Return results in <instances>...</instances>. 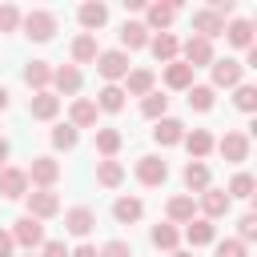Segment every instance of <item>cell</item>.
I'll return each instance as SVG.
<instances>
[{"mask_svg":"<svg viewBox=\"0 0 257 257\" xmlns=\"http://www.w3.org/2000/svg\"><path fill=\"white\" fill-rule=\"evenodd\" d=\"M24 205H28V217H36V221H48V217L60 213V197L52 189H28L24 193Z\"/></svg>","mask_w":257,"mask_h":257,"instance_id":"7","label":"cell"},{"mask_svg":"<svg viewBox=\"0 0 257 257\" xmlns=\"http://www.w3.org/2000/svg\"><path fill=\"white\" fill-rule=\"evenodd\" d=\"M48 141H52V149H56V153H72V149H76V141H80V133H76L72 124H52Z\"/></svg>","mask_w":257,"mask_h":257,"instance_id":"36","label":"cell"},{"mask_svg":"<svg viewBox=\"0 0 257 257\" xmlns=\"http://www.w3.org/2000/svg\"><path fill=\"white\" fill-rule=\"evenodd\" d=\"M20 28H24V36H28V40L44 44V40H52V36H56V16H52L48 8H32V12H24V16H20Z\"/></svg>","mask_w":257,"mask_h":257,"instance_id":"1","label":"cell"},{"mask_svg":"<svg viewBox=\"0 0 257 257\" xmlns=\"http://www.w3.org/2000/svg\"><path fill=\"white\" fill-rule=\"evenodd\" d=\"M213 149L225 157V165H241V161H249V137H245V133H237V128H229Z\"/></svg>","mask_w":257,"mask_h":257,"instance_id":"9","label":"cell"},{"mask_svg":"<svg viewBox=\"0 0 257 257\" xmlns=\"http://www.w3.org/2000/svg\"><path fill=\"white\" fill-rule=\"evenodd\" d=\"M68 56H72V64H76V68H80V64H96V56H100V44H96V36L80 32V36L72 40Z\"/></svg>","mask_w":257,"mask_h":257,"instance_id":"25","label":"cell"},{"mask_svg":"<svg viewBox=\"0 0 257 257\" xmlns=\"http://www.w3.org/2000/svg\"><path fill=\"white\" fill-rule=\"evenodd\" d=\"M40 257H68V245L64 241H44L40 245Z\"/></svg>","mask_w":257,"mask_h":257,"instance_id":"45","label":"cell"},{"mask_svg":"<svg viewBox=\"0 0 257 257\" xmlns=\"http://www.w3.org/2000/svg\"><path fill=\"white\" fill-rule=\"evenodd\" d=\"M24 84H28L32 92H44V88L52 84V64H48V60H28V64H24Z\"/></svg>","mask_w":257,"mask_h":257,"instance_id":"29","label":"cell"},{"mask_svg":"<svg viewBox=\"0 0 257 257\" xmlns=\"http://www.w3.org/2000/svg\"><path fill=\"white\" fill-rule=\"evenodd\" d=\"M149 52H153L161 64H173L177 52H181V40H177L173 32H157V36H149Z\"/></svg>","mask_w":257,"mask_h":257,"instance_id":"24","label":"cell"},{"mask_svg":"<svg viewBox=\"0 0 257 257\" xmlns=\"http://www.w3.org/2000/svg\"><path fill=\"white\" fill-rule=\"evenodd\" d=\"M233 48H253L257 40H253V20H245V16H237V20H229L225 24V32H221Z\"/></svg>","mask_w":257,"mask_h":257,"instance_id":"23","label":"cell"},{"mask_svg":"<svg viewBox=\"0 0 257 257\" xmlns=\"http://www.w3.org/2000/svg\"><path fill=\"white\" fill-rule=\"evenodd\" d=\"M24 257H36V253H24Z\"/></svg>","mask_w":257,"mask_h":257,"instance_id":"51","label":"cell"},{"mask_svg":"<svg viewBox=\"0 0 257 257\" xmlns=\"http://www.w3.org/2000/svg\"><path fill=\"white\" fill-rule=\"evenodd\" d=\"M181 177H185V189H189V197H193V193H205V189L213 185V177H209V165H205V161H189Z\"/></svg>","mask_w":257,"mask_h":257,"instance_id":"31","label":"cell"},{"mask_svg":"<svg viewBox=\"0 0 257 257\" xmlns=\"http://www.w3.org/2000/svg\"><path fill=\"white\" fill-rule=\"evenodd\" d=\"M217 257H249V245H241L237 237H225L217 241Z\"/></svg>","mask_w":257,"mask_h":257,"instance_id":"43","label":"cell"},{"mask_svg":"<svg viewBox=\"0 0 257 257\" xmlns=\"http://www.w3.org/2000/svg\"><path fill=\"white\" fill-rule=\"evenodd\" d=\"M28 189H32V185H28V173H24V169H16V165H4V169H0V197H4V201H24Z\"/></svg>","mask_w":257,"mask_h":257,"instance_id":"10","label":"cell"},{"mask_svg":"<svg viewBox=\"0 0 257 257\" xmlns=\"http://www.w3.org/2000/svg\"><path fill=\"white\" fill-rule=\"evenodd\" d=\"M193 217H197V201H193L189 193H177V197L165 201V221H169V225H189Z\"/></svg>","mask_w":257,"mask_h":257,"instance_id":"13","label":"cell"},{"mask_svg":"<svg viewBox=\"0 0 257 257\" xmlns=\"http://www.w3.org/2000/svg\"><path fill=\"white\" fill-rule=\"evenodd\" d=\"M169 257H193V253H189V249H173Z\"/></svg>","mask_w":257,"mask_h":257,"instance_id":"50","label":"cell"},{"mask_svg":"<svg viewBox=\"0 0 257 257\" xmlns=\"http://www.w3.org/2000/svg\"><path fill=\"white\" fill-rule=\"evenodd\" d=\"M185 241H189L193 249L213 245V241H217V225H213V221H205V217H193V221L185 225Z\"/></svg>","mask_w":257,"mask_h":257,"instance_id":"27","label":"cell"},{"mask_svg":"<svg viewBox=\"0 0 257 257\" xmlns=\"http://www.w3.org/2000/svg\"><path fill=\"white\" fill-rule=\"evenodd\" d=\"M141 116H149V120H161V116H169V96H161V92H149V96H141Z\"/></svg>","mask_w":257,"mask_h":257,"instance_id":"38","label":"cell"},{"mask_svg":"<svg viewBox=\"0 0 257 257\" xmlns=\"http://www.w3.org/2000/svg\"><path fill=\"white\" fill-rule=\"evenodd\" d=\"M80 80H84V76H80L76 64H56V68H52V88H56L60 96H76V92H80Z\"/></svg>","mask_w":257,"mask_h":257,"instance_id":"18","label":"cell"},{"mask_svg":"<svg viewBox=\"0 0 257 257\" xmlns=\"http://www.w3.org/2000/svg\"><path fill=\"white\" fill-rule=\"evenodd\" d=\"M128 52H120V48H104L100 56H96V72L104 76V84H120L124 76H128Z\"/></svg>","mask_w":257,"mask_h":257,"instance_id":"3","label":"cell"},{"mask_svg":"<svg viewBox=\"0 0 257 257\" xmlns=\"http://www.w3.org/2000/svg\"><path fill=\"white\" fill-rule=\"evenodd\" d=\"M221 32H225V20H221L213 8H197V12H193V36L213 40V36H221Z\"/></svg>","mask_w":257,"mask_h":257,"instance_id":"22","label":"cell"},{"mask_svg":"<svg viewBox=\"0 0 257 257\" xmlns=\"http://www.w3.org/2000/svg\"><path fill=\"white\" fill-rule=\"evenodd\" d=\"M185 149H189V161H205L209 153H213V133L209 128H185V141H181Z\"/></svg>","mask_w":257,"mask_h":257,"instance_id":"20","label":"cell"},{"mask_svg":"<svg viewBox=\"0 0 257 257\" xmlns=\"http://www.w3.org/2000/svg\"><path fill=\"white\" fill-rule=\"evenodd\" d=\"M8 233H12L16 249H28V253H32V249H40V245L48 241V237H44V221H36V217H28V213H24V217H16Z\"/></svg>","mask_w":257,"mask_h":257,"instance_id":"2","label":"cell"},{"mask_svg":"<svg viewBox=\"0 0 257 257\" xmlns=\"http://www.w3.org/2000/svg\"><path fill=\"white\" fill-rule=\"evenodd\" d=\"M177 60H185L193 72H197V68H209V64L217 60V56H213V40H205V36H189V40L181 44Z\"/></svg>","mask_w":257,"mask_h":257,"instance_id":"5","label":"cell"},{"mask_svg":"<svg viewBox=\"0 0 257 257\" xmlns=\"http://www.w3.org/2000/svg\"><path fill=\"white\" fill-rule=\"evenodd\" d=\"M149 241H153L157 249L173 253V249H181V229H177V225H169V221H157V225L149 229Z\"/></svg>","mask_w":257,"mask_h":257,"instance_id":"32","label":"cell"},{"mask_svg":"<svg viewBox=\"0 0 257 257\" xmlns=\"http://www.w3.org/2000/svg\"><path fill=\"white\" fill-rule=\"evenodd\" d=\"M213 104H217V92H213L209 84H193V88H189V108H193V112H209Z\"/></svg>","mask_w":257,"mask_h":257,"instance_id":"37","label":"cell"},{"mask_svg":"<svg viewBox=\"0 0 257 257\" xmlns=\"http://www.w3.org/2000/svg\"><path fill=\"white\" fill-rule=\"evenodd\" d=\"M137 48H149V28L141 20H124V28H120V52H137Z\"/></svg>","mask_w":257,"mask_h":257,"instance_id":"28","label":"cell"},{"mask_svg":"<svg viewBox=\"0 0 257 257\" xmlns=\"http://www.w3.org/2000/svg\"><path fill=\"white\" fill-rule=\"evenodd\" d=\"M213 68V92L217 88H237V84H245V68H241V60H233V56H225V60H213L209 64Z\"/></svg>","mask_w":257,"mask_h":257,"instance_id":"8","label":"cell"},{"mask_svg":"<svg viewBox=\"0 0 257 257\" xmlns=\"http://www.w3.org/2000/svg\"><path fill=\"white\" fill-rule=\"evenodd\" d=\"M0 257H16V241L8 229H0Z\"/></svg>","mask_w":257,"mask_h":257,"instance_id":"46","label":"cell"},{"mask_svg":"<svg viewBox=\"0 0 257 257\" xmlns=\"http://www.w3.org/2000/svg\"><path fill=\"white\" fill-rule=\"evenodd\" d=\"M197 209H201L205 221H217V217H225V213L233 209V201H229L225 189H213V185H209V189L201 193V205H197Z\"/></svg>","mask_w":257,"mask_h":257,"instance_id":"12","label":"cell"},{"mask_svg":"<svg viewBox=\"0 0 257 257\" xmlns=\"http://www.w3.org/2000/svg\"><path fill=\"white\" fill-rule=\"evenodd\" d=\"M92 104H96L100 112H120V108H124V88H120V84H104Z\"/></svg>","mask_w":257,"mask_h":257,"instance_id":"34","label":"cell"},{"mask_svg":"<svg viewBox=\"0 0 257 257\" xmlns=\"http://www.w3.org/2000/svg\"><path fill=\"white\" fill-rule=\"evenodd\" d=\"M76 20H80V28H84L88 36H96V28H104V24H108V4L88 0V4H80V8H76Z\"/></svg>","mask_w":257,"mask_h":257,"instance_id":"14","label":"cell"},{"mask_svg":"<svg viewBox=\"0 0 257 257\" xmlns=\"http://www.w3.org/2000/svg\"><path fill=\"white\" fill-rule=\"evenodd\" d=\"M120 88H124V96H149V92H157V72L153 68H128Z\"/></svg>","mask_w":257,"mask_h":257,"instance_id":"15","label":"cell"},{"mask_svg":"<svg viewBox=\"0 0 257 257\" xmlns=\"http://www.w3.org/2000/svg\"><path fill=\"white\" fill-rule=\"evenodd\" d=\"M28 173V185H36V189H52L56 181H60V161L56 157H32V165L24 169Z\"/></svg>","mask_w":257,"mask_h":257,"instance_id":"6","label":"cell"},{"mask_svg":"<svg viewBox=\"0 0 257 257\" xmlns=\"http://www.w3.org/2000/svg\"><path fill=\"white\" fill-rule=\"evenodd\" d=\"M233 104H237L241 112H257V88H253V84H237V88H233Z\"/></svg>","mask_w":257,"mask_h":257,"instance_id":"40","label":"cell"},{"mask_svg":"<svg viewBox=\"0 0 257 257\" xmlns=\"http://www.w3.org/2000/svg\"><path fill=\"white\" fill-rule=\"evenodd\" d=\"M56 112H60V96H56L52 88L32 92V100H28V116H32V120H56Z\"/></svg>","mask_w":257,"mask_h":257,"instance_id":"16","label":"cell"},{"mask_svg":"<svg viewBox=\"0 0 257 257\" xmlns=\"http://www.w3.org/2000/svg\"><path fill=\"white\" fill-rule=\"evenodd\" d=\"M120 145H124L120 128H96V153H100V161H112L120 153Z\"/></svg>","mask_w":257,"mask_h":257,"instance_id":"33","label":"cell"},{"mask_svg":"<svg viewBox=\"0 0 257 257\" xmlns=\"http://www.w3.org/2000/svg\"><path fill=\"white\" fill-rule=\"evenodd\" d=\"M112 217H116V225H137L145 217V201L141 197H116L112 201Z\"/></svg>","mask_w":257,"mask_h":257,"instance_id":"26","label":"cell"},{"mask_svg":"<svg viewBox=\"0 0 257 257\" xmlns=\"http://www.w3.org/2000/svg\"><path fill=\"white\" fill-rule=\"evenodd\" d=\"M153 141H157L161 149L181 145V141H185V120H177V116H161V120H157V128H153Z\"/></svg>","mask_w":257,"mask_h":257,"instance_id":"19","label":"cell"},{"mask_svg":"<svg viewBox=\"0 0 257 257\" xmlns=\"http://www.w3.org/2000/svg\"><path fill=\"white\" fill-rule=\"evenodd\" d=\"M64 229H68L72 237H88V233L96 229V213H92L88 205H76V209L64 213Z\"/></svg>","mask_w":257,"mask_h":257,"instance_id":"21","label":"cell"},{"mask_svg":"<svg viewBox=\"0 0 257 257\" xmlns=\"http://www.w3.org/2000/svg\"><path fill=\"white\" fill-rule=\"evenodd\" d=\"M177 12H181V0H153V4H145V28L149 32H169Z\"/></svg>","mask_w":257,"mask_h":257,"instance_id":"4","label":"cell"},{"mask_svg":"<svg viewBox=\"0 0 257 257\" xmlns=\"http://www.w3.org/2000/svg\"><path fill=\"white\" fill-rule=\"evenodd\" d=\"M165 88H173V92H189V88H193V68H189L185 60L165 64Z\"/></svg>","mask_w":257,"mask_h":257,"instance_id":"30","label":"cell"},{"mask_svg":"<svg viewBox=\"0 0 257 257\" xmlns=\"http://www.w3.org/2000/svg\"><path fill=\"white\" fill-rule=\"evenodd\" d=\"M124 181V165L112 157V161H96V185H104V189H116Z\"/></svg>","mask_w":257,"mask_h":257,"instance_id":"35","label":"cell"},{"mask_svg":"<svg viewBox=\"0 0 257 257\" xmlns=\"http://www.w3.org/2000/svg\"><path fill=\"white\" fill-rule=\"evenodd\" d=\"M8 153H12V149H8V141L0 137V169H4V161H8Z\"/></svg>","mask_w":257,"mask_h":257,"instance_id":"49","label":"cell"},{"mask_svg":"<svg viewBox=\"0 0 257 257\" xmlns=\"http://www.w3.org/2000/svg\"><path fill=\"white\" fill-rule=\"evenodd\" d=\"M8 104H12V92H8V88H4V84H0V112H4V108H8Z\"/></svg>","mask_w":257,"mask_h":257,"instance_id":"48","label":"cell"},{"mask_svg":"<svg viewBox=\"0 0 257 257\" xmlns=\"http://www.w3.org/2000/svg\"><path fill=\"white\" fill-rule=\"evenodd\" d=\"M100 257H133V249H128V241H120V237H112V241H104L100 249H96Z\"/></svg>","mask_w":257,"mask_h":257,"instance_id":"44","label":"cell"},{"mask_svg":"<svg viewBox=\"0 0 257 257\" xmlns=\"http://www.w3.org/2000/svg\"><path fill=\"white\" fill-rule=\"evenodd\" d=\"M137 181L141 185H149V189H157V185H165L169 181V161H161V157H141L137 161Z\"/></svg>","mask_w":257,"mask_h":257,"instance_id":"11","label":"cell"},{"mask_svg":"<svg viewBox=\"0 0 257 257\" xmlns=\"http://www.w3.org/2000/svg\"><path fill=\"white\" fill-rule=\"evenodd\" d=\"M20 16H24V12H20L16 4H0V32H4V36L16 32V28H20Z\"/></svg>","mask_w":257,"mask_h":257,"instance_id":"41","label":"cell"},{"mask_svg":"<svg viewBox=\"0 0 257 257\" xmlns=\"http://www.w3.org/2000/svg\"><path fill=\"white\" fill-rule=\"evenodd\" d=\"M68 257H100V253H96V245H88V241H84V245L68 249Z\"/></svg>","mask_w":257,"mask_h":257,"instance_id":"47","label":"cell"},{"mask_svg":"<svg viewBox=\"0 0 257 257\" xmlns=\"http://www.w3.org/2000/svg\"><path fill=\"white\" fill-rule=\"evenodd\" d=\"M96 116H100V108L88 100V96H76L72 104H68V124L80 133V128H96Z\"/></svg>","mask_w":257,"mask_h":257,"instance_id":"17","label":"cell"},{"mask_svg":"<svg viewBox=\"0 0 257 257\" xmlns=\"http://www.w3.org/2000/svg\"><path fill=\"white\" fill-rule=\"evenodd\" d=\"M253 237H257V213H241V221H237V241L249 245Z\"/></svg>","mask_w":257,"mask_h":257,"instance_id":"42","label":"cell"},{"mask_svg":"<svg viewBox=\"0 0 257 257\" xmlns=\"http://www.w3.org/2000/svg\"><path fill=\"white\" fill-rule=\"evenodd\" d=\"M229 201L233 197H241V201H253V193H257V181L249 177V173H233V181H229Z\"/></svg>","mask_w":257,"mask_h":257,"instance_id":"39","label":"cell"}]
</instances>
